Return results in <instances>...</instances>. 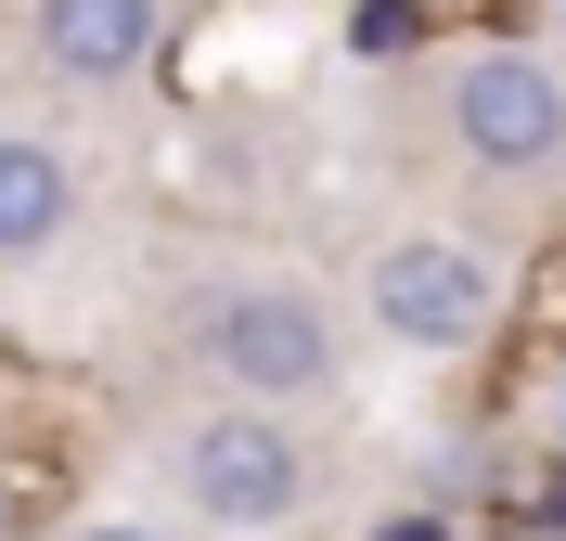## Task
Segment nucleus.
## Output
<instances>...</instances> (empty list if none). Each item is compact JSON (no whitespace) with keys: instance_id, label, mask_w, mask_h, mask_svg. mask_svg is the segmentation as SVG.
Instances as JSON below:
<instances>
[{"instance_id":"nucleus-1","label":"nucleus","mask_w":566,"mask_h":541,"mask_svg":"<svg viewBox=\"0 0 566 541\" xmlns=\"http://www.w3.org/2000/svg\"><path fill=\"white\" fill-rule=\"evenodd\" d=\"M180 490L219 529H283V516L310 503V451H296V426H283L271 399H232V413H207V426L180 438Z\"/></svg>"},{"instance_id":"nucleus-5","label":"nucleus","mask_w":566,"mask_h":541,"mask_svg":"<svg viewBox=\"0 0 566 541\" xmlns=\"http://www.w3.org/2000/svg\"><path fill=\"white\" fill-rule=\"evenodd\" d=\"M155 52V0H39V65L52 77H142Z\"/></svg>"},{"instance_id":"nucleus-3","label":"nucleus","mask_w":566,"mask_h":541,"mask_svg":"<svg viewBox=\"0 0 566 541\" xmlns=\"http://www.w3.org/2000/svg\"><path fill=\"white\" fill-rule=\"evenodd\" d=\"M207 361H219L232 399H271L283 413V399H310L322 374H335V323H322L296 284H232L207 310Z\"/></svg>"},{"instance_id":"nucleus-2","label":"nucleus","mask_w":566,"mask_h":541,"mask_svg":"<svg viewBox=\"0 0 566 541\" xmlns=\"http://www.w3.org/2000/svg\"><path fill=\"white\" fill-rule=\"evenodd\" d=\"M502 310V271L490 246H463V232H399L387 258H374V323L399 335V348H476Z\"/></svg>"},{"instance_id":"nucleus-8","label":"nucleus","mask_w":566,"mask_h":541,"mask_svg":"<svg viewBox=\"0 0 566 541\" xmlns=\"http://www.w3.org/2000/svg\"><path fill=\"white\" fill-rule=\"evenodd\" d=\"M77 541H155V529H77Z\"/></svg>"},{"instance_id":"nucleus-6","label":"nucleus","mask_w":566,"mask_h":541,"mask_svg":"<svg viewBox=\"0 0 566 541\" xmlns=\"http://www.w3.org/2000/svg\"><path fill=\"white\" fill-rule=\"evenodd\" d=\"M65 219H77V180L52 143H27V129H0V258H39V246H65Z\"/></svg>"},{"instance_id":"nucleus-7","label":"nucleus","mask_w":566,"mask_h":541,"mask_svg":"<svg viewBox=\"0 0 566 541\" xmlns=\"http://www.w3.org/2000/svg\"><path fill=\"white\" fill-rule=\"evenodd\" d=\"M374 541H451V529H438V516H387Z\"/></svg>"},{"instance_id":"nucleus-4","label":"nucleus","mask_w":566,"mask_h":541,"mask_svg":"<svg viewBox=\"0 0 566 541\" xmlns=\"http://www.w3.org/2000/svg\"><path fill=\"white\" fill-rule=\"evenodd\" d=\"M451 129H463L476 168L541 180L566 155V91H554V65H528V52H476V65L451 77Z\"/></svg>"}]
</instances>
